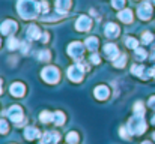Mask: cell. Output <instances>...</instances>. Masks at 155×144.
I'll use <instances>...</instances> for the list:
<instances>
[{
  "instance_id": "cell-15",
  "label": "cell",
  "mask_w": 155,
  "mask_h": 144,
  "mask_svg": "<svg viewBox=\"0 0 155 144\" xmlns=\"http://www.w3.org/2000/svg\"><path fill=\"white\" fill-rule=\"evenodd\" d=\"M104 32H105V36H107V38H111V39H113V38H116V36L119 35V27H117L114 23H108V24L105 26V30H104Z\"/></svg>"
},
{
  "instance_id": "cell-6",
  "label": "cell",
  "mask_w": 155,
  "mask_h": 144,
  "mask_svg": "<svg viewBox=\"0 0 155 144\" xmlns=\"http://www.w3.org/2000/svg\"><path fill=\"white\" fill-rule=\"evenodd\" d=\"M68 54L72 57V59H75V60H80L81 59V56H83V45L80 44V42H72V44H69V47H68Z\"/></svg>"
},
{
  "instance_id": "cell-20",
  "label": "cell",
  "mask_w": 155,
  "mask_h": 144,
  "mask_svg": "<svg viewBox=\"0 0 155 144\" xmlns=\"http://www.w3.org/2000/svg\"><path fill=\"white\" fill-rule=\"evenodd\" d=\"M84 45H86V48H87L89 51H97V48H98V39H97L95 36H91V38L86 39Z\"/></svg>"
},
{
  "instance_id": "cell-39",
  "label": "cell",
  "mask_w": 155,
  "mask_h": 144,
  "mask_svg": "<svg viewBox=\"0 0 155 144\" xmlns=\"http://www.w3.org/2000/svg\"><path fill=\"white\" fill-rule=\"evenodd\" d=\"M0 93H2V80H0Z\"/></svg>"
},
{
  "instance_id": "cell-41",
  "label": "cell",
  "mask_w": 155,
  "mask_h": 144,
  "mask_svg": "<svg viewBox=\"0 0 155 144\" xmlns=\"http://www.w3.org/2000/svg\"><path fill=\"white\" fill-rule=\"evenodd\" d=\"M152 137H154V140H155V132H154V135H152Z\"/></svg>"
},
{
  "instance_id": "cell-29",
  "label": "cell",
  "mask_w": 155,
  "mask_h": 144,
  "mask_svg": "<svg viewBox=\"0 0 155 144\" xmlns=\"http://www.w3.org/2000/svg\"><path fill=\"white\" fill-rule=\"evenodd\" d=\"M134 51H136V59H137V60H143V59H146V51H145L143 48H136Z\"/></svg>"
},
{
  "instance_id": "cell-14",
  "label": "cell",
  "mask_w": 155,
  "mask_h": 144,
  "mask_svg": "<svg viewBox=\"0 0 155 144\" xmlns=\"http://www.w3.org/2000/svg\"><path fill=\"white\" fill-rule=\"evenodd\" d=\"M9 90H11V95L12 96L21 98V96L24 95V92H26V87H24V84H21V83H14Z\"/></svg>"
},
{
  "instance_id": "cell-16",
  "label": "cell",
  "mask_w": 155,
  "mask_h": 144,
  "mask_svg": "<svg viewBox=\"0 0 155 144\" xmlns=\"http://www.w3.org/2000/svg\"><path fill=\"white\" fill-rule=\"evenodd\" d=\"M71 6V0H56V11L62 15V14H66L68 9Z\"/></svg>"
},
{
  "instance_id": "cell-13",
  "label": "cell",
  "mask_w": 155,
  "mask_h": 144,
  "mask_svg": "<svg viewBox=\"0 0 155 144\" xmlns=\"http://www.w3.org/2000/svg\"><path fill=\"white\" fill-rule=\"evenodd\" d=\"M131 72H133L134 75H137V77L143 78V80H146V78L149 77V71H146V69H145V66H142V65H133Z\"/></svg>"
},
{
  "instance_id": "cell-10",
  "label": "cell",
  "mask_w": 155,
  "mask_h": 144,
  "mask_svg": "<svg viewBox=\"0 0 155 144\" xmlns=\"http://www.w3.org/2000/svg\"><path fill=\"white\" fill-rule=\"evenodd\" d=\"M104 53L110 60H114L116 57H119V50L114 44H105L104 45Z\"/></svg>"
},
{
  "instance_id": "cell-24",
  "label": "cell",
  "mask_w": 155,
  "mask_h": 144,
  "mask_svg": "<svg viewBox=\"0 0 155 144\" xmlns=\"http://www.w3.org/2000/svg\"><path fill=\"white\" fill-rule=\"evenodd\" d=\"M38 59H39L41 62H48V60L51 59V54H50L48 50H42V51L38 53Z\"/></svg>"
},
{
  "instance_id": "cell-5",
  "label": "cell",
  "mask_w": 155,
  "mask_h": 144,
  "mask_svg": "<svg viewBox=\"0 0 155 144\" xmlns=\"http://www.w3.org/2000/svg\"><path fill=\"white\" fill-rule=\"evenodd\" d=\"M6 116H8L14 123H17V125H23V122H24L23 110H21V107H18V105H12V107L6 111Z\"/></svg>"
},
{
  "instance_id": "cell-8",
  "label": "cell",
  "mask_w": 155,
  "mask_h": 144,
  "mask_svg": "<svg viewBox=\"0 0 155 144\" xmlns=\"http://www.w3.org/2000/svg\"><path fill=\"white\" fill-rule=\"evenodd\" d=\"M91 26H92V20H91L89 17H86V15L78 17V20H77V23H75V29H77L78 32H86V30L91 29Z\"/></svg>"
},
{
  "instance_id": "cell-32",
  "label": "cell",
  "mask_w": 155,
  "mask_h": 144,
  "mask_svg": "<svg viewBox=\"0 0 155 144\" xmlns=\"http://www.w3.org/2000/svg\"><path fill=\"white\" fill-rule=\"evenodd\" d=\"M8 132V123H6V120H0V134H6Z\"/></svg>"
},
{
  "instance_id": "cell-3",
  "label": "cell",
  "mask_w": 155,
  "mask_h": 144,
  "mask_svg": "<svg viewBox=\"0 0 155 144\" xmlns=\"http://www.w3.org/2000/svg\"><path fill=\"white\" fill-rule=\"evenodd\" d=\"M84 71H89V66H87L86 62L80 60L78 63L72 65V66L68 69V77H69L71 81H74V83H80V81L83 80V74H84Z\"/></svg>"
},
{
  "instance_id": "cell-35",
  "label": "cell",
  "mask_w": 155,
  "mask_h": 144,
  "mask_svg": "<svg viewBox=\"0 0 155 144\" xmlns=\"http://www.w3.org/2000/svg\"><path fill=\"white\" fill-rule=\"evenodd\" d=\"M148 105H149L152 110H155V96H151V98H149V102H148Z\"/></svg>"
},
{
  "instance_id": "cell-25",
  "label": "cell",
  "mask_w": 155,
  "mask_h": 144,
  "mask_svg": "<svg viewBox=\"0 0 155 144\" xmlns=\"http://www.w3.org/2000/svg\"><path fill=\"white\" fill-rule=\"evenodd\" d=\"M66 143L68 144H77L78 143V134L77 132H69L66 135Z\"/></svg>"
},
{
  "instance_id": "cell-1",
  "label": "cell",
  "mask_w": 155,
  "mask_h": 144,
  "mask_svg": "<svg viewBox=\"0 0 155 144\" xmlns=\"http://www.w3.org/2000/svg\"><path fill=\"white\" fill-rule=\"evenodd\" d=\"M39 6L41 5L36 0H18L17 11H18V14H20L21 18L32 20V18H35L39 14V11H41Z\"/></svg>"
},
{
  "instance_id": "cell-23",
  "label": "cell",
  "mask_w": 155,
  "mask_h": 144,
  "mask_svg": "<svg viewBox=\"0 0 155 144\" xmlns=\"http://www.w3.org/2000/svg\"><path fill=\"white\" fill-rule=\"evenodd\" d=\"M39 120L42 123H50V122H53V113H50V111H42L41 116H39Z\"/></svg>"
},
{
  "instance_id": "cell-34",
  "label": "cell",
  "mask_w": 155,
  "mask_h": 144,
  "mask_svg": "<svg viewBox=\"0 0 155 144\" xmlns=\"http://www.w3.org/2000/svg\"><path fill=\"white\" fill-rule=\"evenodd\" d=\"M39 5H41V11H42L44 14L48 12V3H47V2H41Z\"/></svg>"
},
{
  "instance_id": "cell-36",
  "label": "cell",
  "mask_w": 155,
  "mask_h": 144,
  "mask_svg": "<svg viewBox=\"0 0 155 144\" xmlns=\"http://www.w3.org/2000/svg\"><path fill=\"white\" fill-rule=\"evenodd\" d=\"M41 41H42V42H47V41H48V35H47V33H42V36H41Z\"/></svg>"
},
{
  "instance_id": "cell-26",
  "label": "cell",
  "mask_w": 155,
  "mask_h": 144,
  "mask_svg": "<svg viewBox=\"0 0 155 144\" xmlns=\"http://www.w3.org/2000/svg\"><path fill=\"white\" fill-rule=\"evenodd\" d=\"M134 114H137V116H143L145 114V105L142 102H136V105H134Z\"/></svg>"
},
{
  "instance_id": "cell-19",
  "label": "cell",
  "mask_w": 155,
  "mask_h": 144,
  "mask_svg": "<svg viewBox=\"0 0 155 144\" xmlns=\"http://www.w3.org/2000/svg\"><path fill=\"white\" fill-rule=\"evenodd\" d=\"M24 137H26V140H35V138L39 137V131L36 128H33V126H29L24 131Z\"/></svg>"
},
{
  "instance_id": "cell-7",
  "label": "cell",
  "mask_w": 155,
  "mask_h": 144,
  "mask_svg": "<svg viewBox=\"0 0 155 144\" xmlns=\"http://www.w3.org/2000/svg\"><path fill=\"white\" fill-rule=\"evenodd\" d=\"M137 15H139L140 20H149L151 15H152V6H151L148 2L142 3V5L139 6V9H137Z\"/></svg>"
},
{
  "instance_id": "cell-12",
  "label": "cell",
  "mask_w": 155,
  "mask_h": 144,
  "mask_svg": "<svg viewBox=\"0 0 155 144\" xmlns=\"http://www.w3.org/2000/svg\"><path fill=\"white\" fill-rule=\"evenodd\" d=\"M94 95H95L97 99L104 101V99H107V98H108L110 90H108V87H105V86H97V87H95V90H94Z\"/></svg>"
},
{
  "instance_id": "cell-18",
  "label": "cell",
  "mask_w": 155,
  "mask_h": 144,
  "mask_svg": "<svg viewBox=\"0 0 155 144\" xmlns=\"http://www.w3.org/2000/svg\"><path fill=\"white\" fill-rule=\"evenodd\" d=\"M117 18L124 23H131L133 21V11L131 9H124L117 14Z\"/></svg>"
},
{
  "instance_id": "cell-42",
  "label": "cell",
  "mask_w": 155,
  "mask_h": 144,
  "mask_svg": "<svg viewBox=\"0 0 155 144\" xmlns=\"http://www.w3.org/2000/svg\"><path fill=\"white\" fill-rule=\"evenodd\" d=\"M0 44H2V41H0Z\"/></svg>"
},
{
  "instance_id": "cell-17",
  "label": "cell",
  "mask_w": 155,
  "mask_h": 144,
  "mask_svg": "<svg viewBox=\"0 0 155 144\" xmlns=\"http://www.w3.org/2000/svg\"><path fill=\"white\" fill-rule=\"evenodd\" d=\"M27 38H29V39H39V38H41V30H39V27L35 26V24H30V26L27 27Z\"/></svg>"
},
{
  "instance_id": "cell-30",
  "label": "cell",
  "mask_w": 155,
  "mask_h": 144,
  "mask_svg": "<svg viewBox=\"0 0 155 144\" xmlns=\"http://www.w3.org/2000/svg\"><path fill=\"white\" fill-rule=\"evenodd\" d=\"M152 39H154V36H152V33H149V32H145V33H143V36H142L143 44H151V42H152Z\"/></svg>"
},
{
  "instance_id": "cell-28",
  "label": "cell",
  "mask_w": 155,
  "mask_h": 144,
  "mask_svg": "<svg viewBox=\"0 0 155 144\" xmlns=\"http://www.w3.org/2000/svg\"><path fill=\"white\" fill-rule=\"evenodd\" d=\"M20 47V42L14 38V36H11L9 39H8V48L9 50H15V48H18Z\"/></svg>"
},
{
  "instance_id": "cell-27",
  "label": "cell",
  "mask_w": 155,
  "mask_h": 144,
  "mask_svg": "<svg viewBox=\"0 0 155 144\" xmlns=\"http://www.w3.org/2000/svg\"><path fill=\"white\" fill-rule=\"evenodd\" d=\"M125 44H127V47L131 48V50L139 48V42H137V39H134V38H127V39H125Z\"/></svg>"
},
{
  "instance_id": "cell-2",
  "label": "cell",
  "mask_w": 155,
  "mask_h": 144,
  "mask_svg": "<svg viewBox=\"0 0 155 144\" xmlns=\"http://www.w3.org/2000/svg\"><path fill=\"white\" fill-rule=\"evenodd\" d=\"M125 128H127L130 135H140V134H143L145 129H146V123H145L143 116H137L136 114L134 117L130 119V122H128V125Z\"/></svg>"
},
{
  "instance_id": "cell-37",
  "label": "cell",
  "mask_w": 155,
  "mask_h": 144,
  "mask_svg": "<svg viewBox=\"0 0 155 144\" xmlns=\"http://www.w3.org/2000/svg\"><path fill=\"white\" fill-rule=\"evenodd\" d=\"M152 125H155V116L152 117Z\"/></svg>"
},
{
  "instance_id": "cell-9",
  "label": "cell",
  "mask_w": 155,
  "mask_h": 144,
  "mask_svg": "<svg viewBox=\"0 0 155 144\" xmlns=\"http://www.w3.org/2000/svg\"><path fill=\"white\" fill-rule=\"evenodd\" d=\"M17 29H18V26H17V23L14 20H6L0 26V32L3 35H12L14 32H17Z\"/></svg>"
},
{
  "instance_id": "cell-4",
  "label": "cell",
  "mask_w": 155,
  "mask_h": 144,
  "mask_svg": "<svg viewBox=\"0 0 155 144\" xmlns=\"http://www.w3.org/2000/svg\"><path fill=\"white\" fill-rule=\"evenodd\" d=\"M41 77H42V80H44L45 83H48V84H56V83L59 81L60 74H59V69H57V68H54V66H47V68L42 69Z\"/></svg>"
},
{
  "instance_id": "cell-43",
  "label": "cell",
  "mask_w": 155,
  "mask_h": 144,
  "mask_svg": "<svg viewBox=\"0 0 155 144\" xmlns=\"http://www.w3.org/2000/svg\"><path fill=\"white\" fill-rule=\"evenodd\" d=\"M154 2H155V0H154Z\"/></svg>"
},
{
  "instance_id": "cell-21",
  "label": "cell",
  "mask_w": 155,
  "mask_h": 144,
  "mask_svg": "<svg viewBox=\"0 0 155 144\" xmlns=\"http://www.w3.org/2000/svg\"><path fill=\"white\" fill-rule=\"evenodd\" d=\"M53 123H54V125H63V123H65V114H63L62 111L53 113Z\"/></svg>"
},
{
  "instance_id": "cell-22",
  "label": "cell",
  "mask_w": 155,
  "mask_h": 144,
  "mask_svg": "<svg viewBox=\"0 0 155 144\" xmlns=\"http://www.w3.org/2000/svg\"><path fill=\"white\" fill-rule=\"evenodd\" d=\"M125 63H127V56H125V54H119V57H116V59L113 60L114 68H124Z\"/></svg>"
},
{
  "instance_id": "cell-11",
  "label": "cell",
  "mask_w": 155,
  "mask_h": 144,
  "mask_svg": "<svg viewBox=\"0 0 155 144\" xmlns=\"http://www.w3.org/2000/svg\"><path fill=\"white\" fill-rule=\"evenodd\" d=\"M60 140L57 132H47L45 135H42L41 138V144H56Z\"/></svg>"
},
{
  "instance_id": "cell-31",
  "label": "cell",
  "mask_w": 155,
  "mask_h": 144,
  "mask_svg": "<svg viewBox=\"0 0 155 144\" xmlns=\"http://www.w3.org/2000/svg\"><path fill=\"white\" fill-rule=\"evenodd\" d=\"M125 5V0H111V6L114 9H122Z\"/></svg>"
},
{
  "instance_id": "cell-40",
  "label": "cell",
  "mask_w": 155,
  "mask_h": 144,
  "mask_svg": "<svg viewBox=\"0 0 155 144\" xmlns=\"http://www.w3.org/2000/svg\"><path fill=\"white\" fill-rule=\"evenodd\" d=\"M142 144H151V143H149V141H143Z\"/></svg>"
},
{
  "instance_id": "cell-33",
  "label": "cell",
  "mask_w": 155,
  "mask_h": 144,
  "mask_svg": "<svg viewBox=\"0 0 155 144\" xmlns=\"http://www.w3.org/2000/svg\"><path fill=\"white\" fill-rule=\"evenodd\" d=\"M91 62H92V63H95V65H98V63L101 62V59H100V56H98V54H92V56H91Z\"/></svg>"
},
{
  "instance_id": "cell-38",
  "label": "cell",
  "mask_w": 155,
  "mask_h": 144,
  "mask_svg": "<svg viewBox=\"0 0 155 144\" xmlns=\"http://www.w3.org/2000/svg\"><path fill=\"white\" fill-rule=\"evenodd\" d=\"M152 60H155V51H154V54H152V57H151Z\"/></svg>"
}]
</instances>
